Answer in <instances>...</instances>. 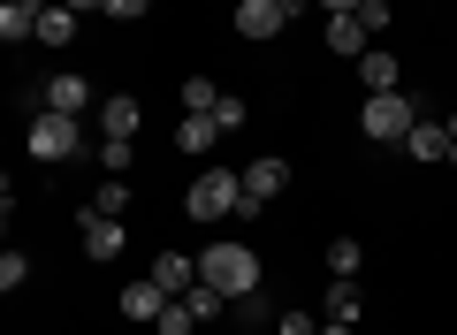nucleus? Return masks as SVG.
<instances>
[{"label": "nucleus", "instance_id": "obj_1", "mask_svg": "<svg viewBox=\"0 0 457 335\" xmlns=\"http://www.w3.org/2000/svg\"><path fill=\"white\" fill-rule=\"evenodd\" d=\"M198 274H206V282L237 305V297H252V289H260V252H252V244H237V237H221V244H206V252H198Z\"/></svg>", "mask_w": 457, "mask_h": 335}, {"label": "nucleus", "instance_id": "obj_2", "mask_svg": "<svg viewBox=\"0 0 457 335\" xmlns=\"http://www.w3.org/2000/svg\"><path fill=\"white\" fill-rule=\"evenodd\" d=\"M183 206H191V222H237V214H245V176H237V168H198V183L183 191Z\"/></svg>", "mask_w": 457, "mask_h": 335}, {"label": "nucleus", "instance_id": "obj_3", "mask_svg": "<svg viewBox=\"0 0 457 335\" xmlns=\"http://www.w3.org/2000/svg\"><path fill=\"white\" fill-rule=\"evenodd\" d=\"M411 122H420V99L411 92H366V107H359V130L374 145H404Z\"/></svg>", "mask_w": 457, "mask_h": 335}, {"label": "nucleus", "instance_id": "obj_4", "mask_svg": "<svg viewBox=\"0 0 457 335\" xmlns=\"http://www.w3.org/2000/svg\"><path fill=\"white\" fill-rule=\"evenodd\" d=\"M31 160H77L84 153V130H77V114H54V107H38V122H31Z\"/></svg>", "mask_w": 457, "mask_h": 335}, {"label": "nucleus", "instance_id": "obj_5", "mask_svg": "<svg viewBox=\"0 0 457 335\" xmlns=\"http://www.w3.org/2000/svg\"><path fill=\"white\" fill-rule=\"evenodd\" d=\"M237 176H245V214H260L267 198H282V183H290V160L260 153V160H245V168H237Z\"/></svg>", "mask_w": 457, "mask_h": 335}, {"label": "nucleus", "instance_id": "obj_6", "mask_svg": "<svg viewBox=\"0 0 457 335\" xmlns=\"http://www.w3.org/2000/svg\"><path fill=\"white\" fill-rule=\"evenodd\" d=\"M84 259H122V244H130V229H122V214H99V206H84Z\"/></svg>", "mask_w": 457, "mask_h": 335}, {"label": "nucleus", "instance_id": "obj_7", "mask_svg": "<svg viewBox=\"0 0 457 335\" xmlns=\"http://www.w3.org/2000/svg\"><path fill=\"white\" fill-rule=\"evenodd\" d=\"M282 31H290V16H282L275 0H237V38L260 46V38H282Z\"/></svg>", "mask_w": 457, "mask_h": 335}, {"label": "nucleus", "instance_id": "obj_8", "mask_svg": "<svg viewBox=\"0 0 457 335\" xmlns=\"http://www.w3.org/2000/svg\"><path fill=\"white\" fill-rule=\"evenodd\" d=\"M450 145H457V130H450V114H420V122H411V138H404V153L411 160H450Z\"/></svg>", "mask_w": 457, "mask_h": 335}, {"label": "nucleus", "instance_id": "obj_9", "mask_svg": "<svg viewBox=\"0 0 457 335\" xmlns=\"http://www.w3.org/2000/svg\"><path fill=\"white\" fill-rule=\"evenodd\" d=\"M114 305H122V320H137V328H153V320H161V313H168L176 297H168V289H161V282L145 274V282H130V289H122Z\"/></svg>", "mask_w": 457, "mask_h": 335}, {"label": "nucleus", "instance_id": "obj_10", "mask_svg": "<svg viewBox=\"0 0 457 335\" xmlns=\"http://www.w3.org/2000/svg\"><path fill=\"white\" fill-rule=\"evenodd\" d=\"M359 84H366V92H404L396 54H389V46H366V54H359Z\"/></svg>", "mask_w": 457, "mask_h": 335}, {"label": "nucleus", "instance_id": "obj_11", "mask_svg": "<svg viewBox=\"0 0 457 335\" xmlns=\"http://www.w3.org/2000/svg\"><path fill=\"white\" fill-rule=\"evenodd\" d=\"M38 99H46L54 114H84V107H92V84H84L77 69H62V77H46V92H38Z\"/></svg>", "mask_w": 457, "mask_h": 335}, {"label": "nucleus", "instance_id": "obj_12", "mask_svg": "<svg viewBox=\"0 0 457 335\" xmlns=\"http://www.w3.org/2000/svg\"><path fill=\"white\" fill-rule=\"evenodd\" d=\"M176 145H183L191 160H206L213 145H221V122H213V114H183V122H176Z\"/></svg>", "mask_w": 457, "mask_h": 335}, {"label": "nucleus", "instance_id": "obj_13", "mask_svg": "<svg viewBox=\"0 0 457 335\" xmlns=\"http://www.w3.org/2000/svg\"><path fill=\"white\" fill-rule=\"evenodd\" d=\"M153 282H161L168 297H183V289H198V259H183V252H161V259H153Z\"/></svg>", "mask_w": 457, "mask_h": 335}, {"label": "nucleus", "instance_id": "obj_14", "mask_svg": "<svg viewBox=\"0 0 457 335\" xmlns=\"http://www.w3.org/2000/svg\"><path fill=\"white\" fill-rule=\"evenodd\" d=\"M38 16H46L38 0H8V8H0V38H8V46H23V38H38Z\"/></svg>", "mask_w": 457, "mask_h": 335}, {"label": "nucleus", "instance_id": "obj_15", "mask_svg": "<svg viewBox=\"0 0 457 335\" xmlns=\"http://www.w3.org/2000/svg\"><path fill=\"white\" fill-rule=\"evenodd\" d=\"M137 99L130 92H114V99H99V130H107V138H137Z\"/></svg>", "mask_w": 457, "mask_h": 335}, {"label": "nucleus", "instance_id": "obj_16", "mask_svg": "<svg viewBox=\"0 0 457 335\" xmlns=\"http://www.w3.org/2000/svg\"><path fill=\"white\" fill-rule=\"evenodd\" d=\"M328 46H336V54H351V62H359V54L374 46V38H366V23H359V16H328Z\"/></svg>", "mask_w": 457, "mask_h": 335}, {"label": "nucleus", "instance_id": "obj_17", "mask_svg": "<svg viewBox=\"0 0 457 335\" xmlns=\"http://www.w3.org/2000/svg\"><path fill=\"white\" fill-rule=\"evenodd\" d=\"M320 305H328V320H343V328H351V320H359V282H336V289H320Z\"/></svg>", "mask_w": 457, "mask_h": 335}, {"label": "nucleus", "instance_id": "obj_18", "mask_svg": "<svg viewBox=\"0 0 457 335\" xmlns=\"http://www.w3.org/2000/svg\"><path fill=\"white\" fill-rule=\"evenodd\" d=\"M69 38H77V16L69 8H46L38 16V46H69Z\"/></svg>", "mask_w": 457, "mask_h": 335}, {"label": "nucleus", "instance_id": "obj_19", "mask_svg": "<svg viewBox=\"0 0 457 335\" xmlns=\"http://www.w3.org/2000/svg\"><path fill=\"white\" fill-rule=\"evenodd\" d=\"M359 237H336V244H328V267H336V282H351V274H359Z\"/></svg>", "mask_w": 457, "mask_h": 335}, {"label": "nucleus", "instance_id": "obj_20", "mask_svg": "<svg viewBox=\"0 0 457 335\" xmlns=\"http://www.w3.org/2000/svg\"><path fill=\"white\" fill-rule=\"evenodd\" d=\"M183 107H191V114H213V107H221V84H213V77H191V84H183Z\"/></svg>", "mask_w": 457, "mask_h": 335}, {"label": "nucleus", "instance_id": "obj_21", "mask_svg": "<svg viewBox=\"0 0 457 335\" xmlns=\"http://www.w3.org/2000/svg\"><path fill=\"white\" fill-rule=\"evenodd\" d=\"M99 168H107V176H130V168H137L130 138H107V145H99Z\"/></svg>", "mask_w": 457, "mask_h": 335}, {"label": "nucleus", "instance_id": "obj_22", "mask_svg": "<svg viewBox=\"0 0 457 335\" xmlns=\"http://www.w3.org/2000/svg\"><path fill=\"white\" fill-rule=\"evenodd\" d=\"M92 206H99V214H122V206H130V176H107V183L92 191Z\"/></svg>", "mask_w": 457, "mask_h": 335}, {"label": "nucleus", "instance_id": "obj_23", "mask_svg": "<svg viewBox=\"0 0 457 335\" xmlns=\"http://www.w3.org/2000/svg\"><path fill=\"white\" fill-rule=\"evenodd\" d=\"M245 114H252V99L221 92V107H213V122H221V138H228V130H245Z\"/></svg>", "mask_w": 457, "mask_h": 335}, {"label": "nucleus", "instance_id": "obj_24", "mask_svg": "<svg viewBox=\"0 0 457 335\" xmlns=\"http://www.w3.org/2000/svg\"><path fill=\"white\" fill-rule=\"evenodd\" d=\"M153 328H161V335H191V328H198V313H191V305H183V297H176V305H168V313H161V320H153Z\"/></svg>", "mask_w": 457, "mask_h": 335}, {"label": "nucleus", "instance_id": "obj_25", "mask_svg": "<svg viewBox=\"0 0 457 335\" xmlns=\"http://www.w3.org/2000/svg\"><path fill=\"white\" fill-rule=\"evenodd\" d=\"M23 282H31V259H23V252H0V289H23Z\"/></svg>", "mask_w": 457, "mask_h": 335}, {"label": "nucleus", "instance_id": "obj_26", "mask_svg": "<svg viewBox=\"0 0 457 335\" xmlns=\"http://www.w3.org/2000/svg\"><path fill=\"white\" fill-rule=\"evenodd\" d=\"M228 313L245 320V328H260V320H267V289H252V297H237V305H228Z\"/></svg>", "mask_w": 457, "mask_h": 335}, {"label": "nucleus", "instance_id": "obj_27", "mask_svg": "<svg viewBox=\"0 0 457 335\" xmlns=\"http://www.w3.org/2000/svg\"><path fill=\"white\" fill-rule=\"evenodd\" d=\"M275 335H320V320H312V313H282Z\"/></svg>", "mask_w": 457, "mask_h": 335}, {"label": "nucleus", "instance_id": "obj_28", "mask_svg": "<svg viewBox=\"0 0 457 335\" xmlns=\"http://www.w3.org/2000/svg\"><path fill=\"white\" fill-rule=\"evenodd\" d=\"M145 8H153V0H107L99 16H114V23H137V16H145Z\"/></svg>", "mask_w": 457, "mask_h": 335}, {"label": "nucleus", "instance_id": "obj_29", "mask_svg": "<svg viewBox=\"0 0 457 335\" xmlns=\"http://www.w3.org/2000/svg\"><path fill=\"white\" fill-rule=\"evenodd\" d=\"M328 16H359V0H320Z\"/></svg>", "mask_w": 457, "mask_h": 335}, {"label": "nucleus", "instance_id": "obj_30", "mask_svg": "<svg viewBox=\"0 0 457 335\" xmlns=\"http://www.w3.org/2000/svg\"><path fill=\"white\" fill-rule=\"evenodd\" d=\"M62 8L69 16H92V8H107V0H62Z\"/></svg>", "mask_w": 457, "mask_h": 335}, {"label": "nucleus", "instance_id": "obj_31", "mask_svg": "<svg viewBox=\"0 0 457 335\" xmlns=\"http://www.w3.org/2000/svg\"><path fill=\"white\" fill-rule=\"evenodd\" d=\"M275 8H282V16H290V23H297V16H305V8H312V0H275Z\"/></svg>", "mask_w": 457, "mask_h": 335}, {"label": "nucleus", "instance_id": "obj_32", "mask_svg": "<svg viewBox=\"0 0 457 335\" xmlns=\"http://www.w3.org/2000/svg\"><path fill=\"white\" fill-rule=\"evenodd\" d=\"M320 335H351V328H343V320H328V328H320Z\"/></svg>", "mask_w": 457, "mask_h": 335}, {"label": "nucleus", "instance_id": "obj_33", "mask_svg": "<svg viewBox=\"0 0 457 335\" xmlns=\"http://www.w3.org/2000/svg\"><path fill=\"white\" fill-rule=\"evenodd\" d=\"M450 168H457V145H450Z\"/></svg>", "mask_w": 457, "mask_h": 335}]
</instances>
